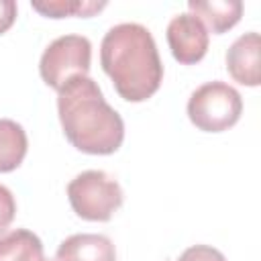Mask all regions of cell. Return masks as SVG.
<instances>
[{
	"label": "cell",
	"mask_w": 261,
	"mask_h": 261,
	"mask_svg": "<svg viewBox=\"0 0 261 261\" xmlns=\"http://www.w3.org/2000/svg\"><path fill=\"white\" fill-rule=\"evenodd\" d=\"M57 261H116V249L104 234H71L59 245Z\"/></svg>",
	"instance_id": "obj_8"
},
{
	"label": "cell",
	"mask_w": 261,
	"mask_h": 261,
	"mask_svg": "<svg viewBox=\"0 0 261 261\" xmlns=\"http://www.w3.org/2000/svg\"><path fill=\"white\" fill-rule=\"evenodd\" d=\"M100 63L118 96L128 102L151 98L163 80V65L153 35L137 22L116 24L104 35Z\"/></svg>",
	"instance_id": "obj_2"
},
{
	"label": "cell",
	"mask_w": 261,
	"mask_h": 261,
	"mask_svg": "<svg viewBox=\"0 0 261 261\" xmlns=\"http://www.w3.org/2000/svg\"><path fill=\"white\" fill-rule=\"evenodd\" d=\"M67 198L73 212L92 222H106L122 206V190L114 177L100 169H88L75 175L67 186Z\"/></svg>",
	"instance_id": "obj_3"
},
{
	"label": "cell",
	"mask_w": 261,
	"mask_h": 261,
	"mask_svg": "<svg viewBox=\"0 0 261 261\" xmlns=\"http://www.w3.org/2000/svg\"><path fill=\"white\" fill-rule=\"evenodd\" d=\"M177 261H226L224 255L208 245H194L190 249H186Z\"/></svg>",
	"instance_id": "obj_13"
},
{
	"label": "cell",
	"mask_w": 261,
	"mask_h": 261,
	"mask_svg": "<svg viewBox=\"0 0 261 261\" xmlns=\"http://www.w3.org/2000/svg\"><path fill=\"white\" fill-rule=\"evenodd\" d=\"M243 112L241 94L224 82H208L192 92L188 116L204 133H222L239 122Z\"/></svg>",
	"instance_id": "obj_4"
},
{
	"label": "cell",
	"mask_w": 261,
	"mask_h": 261,
	"mask_svg": "<svg viewBox=\"0 0 261 261\" xmlns=\"http://www.w3.org/2000/svg\"><path fill=\"white\" fill-rule=\"evenodd\" d=\"M167 43L171 55L179 63L192 65L198 63L208 51V31L194 14L181 12L167 24Z\"/></svg>",
	"instance_id": "obj_6"
},
{
	"label": "cell",
	"mask_w": 261,
	"mask_h": 261,
	"mask_svg": "<svg viewBox=\"0 0 261 261\" xmlns=\"http://www.w3.org/2000/svg\"><path fill=\"white\" fill-rule=\"evenodd\" d=\"M57 92L59 122L77 151L88 155L118 151L124 139V122L92 77L73 75Z\"/></svg>",
	"instance_id": "obj_1"
},
{
	"label": "cell",
	"mask_w": 261,
	"mask_h": 261,
	"mask_svg": "<svg viewBox=\"0 0 261 261\" xmlns=\"http://www.w3.org/2000/svg\"><path fill=\"white\" fill-rule=\"evenodd\" d=\"M188 8L190 14L216 35L232 29L243 16L241 0H190Z\"/></svg>",
	"instance_id": "obj_9"
},
{
	"label": "cell",
	"mask_w": 261,
	"mask_h": 261,
	"mask_svg": "<svg viewBox=\"0 0 261 261\" xmlns=\"http://www.w3.org/2000/svg\"><path fill=\"white\" fill-rule=\"evenodd\" d=\"M39 261H51V259H43V257H41V259H39Z\"/></svg>",
	"instance_id": "obj_16"
},
{
	"label": "cell",
	"mask_w": 261,
	"mask_h": 261,
	"mask_svg": "<svg viewBox=\"0 0 261 261\" xmlns=\"http://www.w3.org/2000/svg\"><path fill=\"white\" fill-rule=\"evenodd\" d=\"M106 2H84V0H53V2H33V8L49 18H63V16H92L94 12L102 10Z\"/></svg>",
	"instance_id": "obj_12"
},
{
	"label": "cell",
	"mask_w": 261,
	"mask_h": 261,
	"mask_svg": "<svg viewBox=\"0 0 261 261\" xmlns=\"http://www.w3.org/2000/svg\"><path fill=\"white\" fill-rule=\"evenodd\" d=\"M259 33L241 35L226 51V69L234 82L243 86H259Z\"/></svg>",
	"instance_id": "obj_7"
},
{
	"label": "cell",
	"mask_w": 261,
	"mask_h": 261,
	"mask_svg": "<svg viewBox=\"0 0 261 261\" xmlns=\"http://www.w3.org/2000/svg\"><path fill=\"white\" fill-rule=\"evenodd\" d=\"M41 257L43 243L35 232L27 228L0 232V261H39Z\"/></svg>",
	"instance_id": "obj_10"
},
{
	"label": "cell",
	"mask_w": 261,
	"mask_h": 261,
	"mask_svg": "<svg viewBox=\"0 0 261 261\" xmlns=\"http://www.w3.org/2000/svg\"><path fill=\"white\" fill-rule=\"evenodd\" d=\"M14 212H16V202H14L12 192L0 184V232L8 228V224L14 218Z\"/></svg>",
	"instance_id": "obj_14"
},
{
	"label": "cell",
	"mask_w": 261,
	"mask_h": 261,
	"mask_svg": "<svg viewBox=\"0 0 261 261\" xmlns=\"http://www.w3.org/2000/svg\"><path fill=\"white\" fill-rule=\"evenodd\" d=\"M16 20V2L0 0V35L6 33Z\"/></svg>",
	"instance_id": "obj_15"
},
{
	"label": "cell",
	"mask_w": 261,
	"mask_h": 261,
	"mask_svg": "<svg viewBox=\"0 0 261 261\" xmlns=\"http://www.w3.org/2000/svg\"><path fill=\"white\" fill-rule=\"evenodd\" d=\"M27 147L24 128L10 118H0V173L16 169L27 155Z\"/></svg>",
	"instance_id": "obj_11"
},
{
	"label": "cell",
	"mask_w": 261,
	"mask_h": 261,
	"mask_svg": "<svg viewBox=\"0 0 261 261\" xmlns=\"http://www.w3.org/2000/svg\"><path fill=\"white\" fill-rule=\"evenodd\" d=\"M92 61V43L82 35H63L49 43L39 61L43 82L59 90L73 75H88Z\"/></svg>",
	"instance_id": "obj_5"
}]
</instances>
